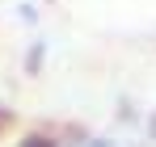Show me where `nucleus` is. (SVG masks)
I'll return each instance as SVG.
<instances>
[{
  "label": "nucleus",
  "instance_id": "2",
  "mask_svg": "<svg viewBox=\"0 0 156 147\" xmlns=\"http://www.w3.org/2000/svg\"><path fill=\"white\" fill-rule=\"evenodd\" d=\"M84 147H114V143H110V139H89Z\"/></svg>",
  "mask_w": 156,
  "mask_h": 147
},
{
  "label": "nucleus",
  "instance_id": "1",
  "mask_svg": "<svg viewBox=\"0 0 156 147\" xmlns=\"http://www.w3.org/2000/svg\"><path fill=\"white\" fill-rule=\"evenodd\" d=\"M17 147H55L51 139H42V135H30V139H21Z\"/></svg>",
  "mask_w": 156,
  "mask_h": 147
}]
</instances>
